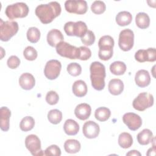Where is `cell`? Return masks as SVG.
Here are the masks:
<instances>
[{
	"label": "cell",
	"mask_w": 156,
	"mask_h": 156,
	"mask_svg": "<svg viewBox=\"0 0 156 156\" xmlns=\"http://www.w3.org/2000/svg\"><path fill=\"white\" fill-rule=\"evenodd\" d=\"M60 4L56 2H50L48 4H40L35 9V15L41 23L46 24L51 23L61 13Z\"/></svg>",
	"instance_id": "1"
},
{
	"label": "cell",
	"mask_w": 156,
	"mask_h": 156,
	"mask_svg": "<svg viewBox=\"0 0 156 156\" xmlns=\"http://www.w3.org/2000/svg\"><path fill=\"white\" fill-rule=\"evenodd\" d=\"M90 71L92 87L98 91L103 90L106 76L105 66L99 62H94L90 65Z\"/></svg>",
	"instance_id": "2"
},
{
	"label": "cell",
	"mask_w": 156,
	"mask_h": 156,
	"mask_svg": "<svg viewBox=\"0 0 156 156\" xmlns=\"http://www.w3.org/2000/svg\"><path fill=\"white\" fill-rule=\"evenodd\" d=\"M29 7L24 2H16L9 5L5 10L6 16L10 20L24 18L29 13Z\"/></svg>",
	"instance_id": "3"
},
{
	"label": "cell",
	"mask_w": 156,
	"mask_h": 156,
	"mask_svg": "<svg viewBox=\"0 0 156 156\" xmlns=\"http://www.w3.org/2000/svg\"><path fill=\"white\" fill-rule=\"evenodd\" d=\"M18 24L16 21H4L0 19V39L2 41H9L18 31Z\"/></svg>",
	"instance_id": "4"
},
{
	"label": "cell",
	"mask_w": 156,
	"mask_h": 156,
	"mask_svg": "<svg viewBox=\"0 0 156 156\" xmlns=\"http://www.w3.org/2000/svg\"><path fill=\"white\" fill-rule=\"evenodd\" d=\"M55 48L57 53L62 57L69 59H79V48L73 46L67 42L62 41Z\"/></svg>",
	"instance_id": "5"
},
{
	"label": "cell",
	"mask_w": 156,
	"mask_h": 156,
	"mask_svg": "<svg viewBox=\"0 0 156 156\" xmlns=\"http://www.w3.org/2000/svg\"><path fill=\"white\" fill-rule=\"evenodd\" d=\"M64 30L68 36H76L82 37L88 30L85 23L79 21L77 22L68 21L64 25Z\"/></svg>",
	"instance_id": "6"
},
{
	"label": "cell",
	"mask_w": 156,
	"mask_h": 156,
	"mask_svg": "<svg viewBox=\"0 0 156 156\" xmlns=\"http://www.w3.org/2000/svg\"><path fill=\"white\" fill-rule=\"evenodd\" d=\"M154 104L153 95L146 92L140 93L136 98H135L132 102L133 107L140 112L144 111L152 106Z\"/></svg>",
	"instance_id": "7"
},
{
	"label": "cell",
	"mask_w": 156,
	"mask_h": 156,
	"mask_svg": "<svg viewBox=\"0 0 156 156\" xmlns=\"http://www.w3.org/2000/svg\"><path fill=\"white\" fill-rule=\"evenodd\" d=\"M134 34L130 29L121 30L119 35L118 45L120 49L124 51H130L133 46Z\"/></svg>",
	"instance_id": "8"
},
{
	"label": "cell",
	"mask_w": 156,
	"mask_h": 156,
	"mask_svg": "<svg viewBox=\"0 0 156 156\" xmlns=\"http://www.w3.org/2000/svg\"><path fill=\"white\" fill-rule=\"evenodd\" d=\"M65 10L70 13L85 14L88 10V5L84 0H68L65 2Z\"/></svg>",
	"instance_id": "9"
},
{
	"label": "cell",
	"mask_w": 156,
	"mask_h": 156,
	"mask_svg": "<svg viewBox=\"0 0 156 156\" xmlns=\"http://www.w3.org/2000/svg\"><path fill=\"white\" fill-rule=\"evenodd\" d=\"M25 146L32 155L40 156L44 155L41 148V141L40 138L34 134L26 136L25 139Z\"/></svg>",
	"instance_id": "10"
},
{
	"label": "cell",
	"mask_w": 156,
	"mask_h": 156,
	"mask_svg": "<svg viewBox=\"0 0 156 156\" xmlns=\"http://www.w3.org/2000/svg\"><path fill=\"white\" fill-rule=\"evenodd\" d=\"M62 69L60 62L57 60H50L46 63L44 69V74L46 77L49 80L57 79L60 75Z\"/></svg>",
	"instance_id": "11"
},
{
	"label": "cell",
	"mask_w": 156,
	"mask_h": 156,
	"mask_svg": "<svg viewBox=\"0 0 156 156\" xmlns=\"http://www.w3.org/2000/svg\"><path fill=\"white\" fill-rule=\"evenodd\" d=\"M122 121L132 131L138 130L142 125L141 117L138 115L132 112L125 113L122 116Z\"/></svg>",
	"instance_id": "12"
},
{
	"label": "cell",
	"mask_w": 156,
	"mask_h": 156,
	"mask_svg": "<svg viewBox=\"0 0 156 156\" xmlns=\"http://www.w3.org/2000/svg\"><path fill=\"white\" fill-rule=\"evenodd\" d=\"M135 58L140 63L155 62L156 60V50L154 48H150L147 49H140L136 52Z\"/></svg>",
	"instance_id": "13"
},
{
	"label": "cell",
	"mask_w": 156,
	"mask_h": 156,
	"mask_svg": "<svg viewBox=\"0 0 156 156\" xmlns=\"http://www.w3.org/2000/svg\"><path fill=\"white\" fill-rule=\"evenodd\" d=\"M84 136L89 139L96 138L100 132L99 125L93 121H88L84 123L82 127Z\"/></svg>",
	"instance_id": "14"
},
{
	"label": "cell",
	"mask_w": 156,
	"mask_h": 156,
	"mask_svg": "<svg viewBox=\"0 0 156 156\" xmlns=\"http://www.w3.org/2000/svg\"><path fill=\"white\" fill-rule=\"evenodd\" d=\"M135 81L137 86L144 88L148 86L151 82V76L149 72L145 69H140L136 72Z\"/></svg>",
	"instance_id": "15"
},
{
	"label": "cell",
	"mask_w": 156,
	"mask_h": 156,
	"mask_svg": "<svg viewBox=\"0 0 156 156\" xmlns=\"http://www.w3.org/2000/svg\"><path fill=\"white\" fill-rule=\"evenodd\" d=\"M91 112L90 105L87 103H82L76 106L74 109V114L80 120L87 119Z\"/></svg>",
	"instance_id": "16"
},
{
	"label": "cell",
	"mask_w": 156,
	"mask_h": 156,
	"mask_svg": "<svg viewBox=\"0 0 156 156\" xmlns=\"http://www.w3.org/2000/svg\"><path fill=\"white\" fill-rule=\"evenodd\" d=\"M63 39L62 33L56 29L49 30L47 34L48 43L52 47H56L59 43L63 41Z\"/></svg>",
	"instance_id": "17"
},
{
	"label": "cell",
	"mask_w": 156,
	"mask_h": 156,
	"mask_svg": "<svg viewBox=\"0 0 156 156\" xmlns=\"http://www.w3.org/2000/svg\"><path fill=\"white\" fill-rule=\"evenodd\" d=\"M19 84L20 87L26 90L33 88L35 84L34 77L29 73H25L21 75L19 78Z\"/></svg>",
	"instance_id": "18"
},
{
	"label": "cell",
	"mask_w": 156,
	"mask_h": 156,
	"mask_svg": "<svg viewBox=\"0 0 156 156\" xmlns=\"http://www.w3.org/2000/svg\"><path fill=\"white\" fill-rule=\"evenodd\" d=\"M108 88L110 94L117 96L123 91L124 83L122 81L119 79H113L110 80Z\"/></svg>",
	"instance_id": "19"
},
{
	"label": "cell",
	"mask_w": 156,
	"mask_h": 156,
	"mask_svg": "<svg viewBox=\"0 0 156 156\" xmlns=\"http://www.w3.org/2000/svg\"><path fill=\"white\" fill-rule=\"evenodd\" d=\"M1 112V129L7 132L9 129V121L11 116V112L7 107H2Z\"/></svg>",
	"instance_id": "20"
},
{
	"label": "cell",
	"mask_w": 156,
	"mask_h": 156,
	"mask_svg": "<svg viewBox=\"0 0 156 156\" xmlns=\"http://www.w3.org/2000/svg\"><path fill=\"white\" fill-rule=\"evenodd\" d=\"M72 91L77 97H83L87 94V86L86 83L82 80H78L74 82L72 87Z\"/></svg>",
	"instance_id": "21"
},
{
	"label": "cell",
	"mask_w": 156,
	"mask_h": 156,
	"mask_svg": "<svg viewBox=\"0 0 156 156\" xmlns=\"http://www.w3.org/2000/svg\"><path fill=\"white\" fill-rule=\"evenodd\" d=\"M63 129L66 135H75L79 131V125L76 121L68 119L64 123Z\"/></svg>",
	"instance_id": "22"
},
{
	"label": "cell",
	"mask_w": 156,
	"mask_h": 156,
	"mask_svg": "<svg viewBox=\"0 0 156 156\" xmlns=\"http://www.w3.org/2000/svg\"><path fill=\"white\" fill-rule=\"evenodd\" d=\"M153 133L151 130L144 129L137 135V140L141 145H147L152 141Z\"/></svg>",
	"instance_id": "23"
},
{
	"label": "cell",
	"mask_w": 156,
	"mask_h": 156,
	"mask_svg": "<svg viewBox=\"0 0 156 156\" xmlns=\"http://www.w3.org/2000/svg\"><path fill=\"white\" fill-rule=\"evenodd\" d=\"M81 145L80 142L74 139L67 140L64 143V149L67 153L76 154L80 150Z\"/></svg>",
	"instance_id": "24"
},
{
	"label": "cell",
	"mask_w": 156,
	"mask_h": 156,
	"mask_svg": "<svg viewBox=\"0 0 156 156\" xmlns=\"http://www.w3.org/2000/svg\"><path fill=\"white\" fill-rule=\"evenodd\" d=\"M132 20L131 13L127 11L119 12L116 16V22L120 26L129 25Z\"/></svg>",
	"instance_id": "25"
},
{
	"label": "cell",
	"mask_w": 156,
	"mask_h": 156,
	"mask_svg": "<svg viewBox=\"0 0 156 156\" xmlns=\"http://www.w3.org/2000/svg\"><path fill=\"white\" fill-rule=\"evenodd\" d=\"M136 26L142 29L147 28L150 24V18L148 15L144 12H139L135 16Z\"/></svg>",
	"instance_id": "26"
},
{
	"label": "cell",
	"mask_w": 156,
	"mask_h": 156,
	"mask_svg": "<svg viewBox=\"0 0 156 156\" xmlns=\"http://www.w3.org/2000/svg\"><path fill=\"white\" fill-rule=\"evenodd\" d=\"M133 144L132 135L127 132H122L118 137V144L124 149L130 147Z\"/></svg>",
	"instance_id": "27"
},
{
	"label": "cell",
	"mask_w": 156,
	"mask_h": 156,
	"mask_svg": "<svg viewBox=\"0 0 156 156\" xmlns=\"http://www.w3.org/2000/svg\"><path fill=\"white\" fill-rule=\"evenodd\" d=\"M110 71L114 75H122L126 71V65L122 62L116 61L110 65Z\"/></svg>",
	"instance_id": "28"
},
{
	"label": "cell",
	"mask_w": 156,
	"mask_h": 156,
	"mask_svg": "<svg viewBox=\"0 0 156 156\" xmlns=\"http://www.w3.org/2000/svg\"><path fill=\"white\" fill-rule=\"evenodd\" d=\"M111 115V112L109 108L105 107L98 108L94 112L95 118L101 122L107 121Z\"/></svg>",
	"instance_id": "29"
},
{
	"label": "cell",
	"mask_w": 156,
	"mask_h": 156,
	"mask_svg": "<svg viewBox=\"0 0 156 156\" xmlns=\"http://www.w3.org/2000/svg\"><path fill=\"white\" fill-rule=\"evenodd\" d=\"M35 125L34 119L30 116L23 118L20 124V127L22 131L27 132L32 130Z\"/></svg>",
	"instance_id": "30"
},
{
	"label": "cell",
	"mask_w": 156,
	"mask_h": 156,
	"mask_svg": "<svg viewBox=\"0 0 156 156\" xmlns=\"http://www.w3.org/2000/svg\"><path fill=\"white\" fill-rule=\"evenodd\" d=\"M99 48V50L98 52V57L100 59L106 61L110 59L113 56V47L103 46Z\"/></svg>",
	"instance_id": "31"
},
{
	"label": "cell",
	"mask_w": 156,
	"mask_h": 156,
	"mask_svg": "<svg viewBox=\"0 0 156 156\" xmlns=\"http://www.w3.org/2000/svg\"><path fill=\"white\" fill-rule=\"evenodd\" d=\"M48 119L51 123L57 124L62 119V113L58 109L51 110L48 113Z\"/></svg>",
	"instance_id": "32"
},
{
	"label": "cell",
	"mask_w": 156,
	"mask_h": 156,
	"mask_svg": "<svg viewBox=\"0 0 156 156\" xmlns=\"http://www.w3.org/2000/svg\"><path fill=\"white\" fill-rule=\"evenodd\" d=\"M40 38V30L35 27H29L27 31V38L32 43H35L38 41Z\"/></svg>",
	"instance_id": "33"
},
{
	"label": "cell",
	"mask_w": 156,
	"mask_h": 156,
	"mask_svg": "<svg viewBox=\"0 0 156 156\" xmlns=\"http://www.w3.org/2000/svg\"><path fill=\"white\" fill-rule=\"evenodd\" d=\"M106 5L102 1H95L91 5V11L97 15H100L105 11Z\"/></svg>",
	"instance_id": "34"
},
{
	"label": "cell",
	"mask_w": 156,
	"mask_h": 156,
	"mask_svg": "<svg viewBox=\"0 0 156 156\" xmlns=\"http://www.w3.org/2000/svg\"><path fill=\"white\" fill-rule=\"evenodd\" d=\"M23 55L26 60L33 61L37 58L38 53L37 50L34 47L29 46L24 49L23 51Z\"/></svg>",
	"instance_id": "35"
},
{
	"label": "cell",
	"mask_w": 156,
	"mask_h": 156,
	"mask_svg": "<svg viewBox=\"0 0 156 156\" xmlns=\"http://www.w3.org/2000/svg\"><path fill=\"white\" fill-rule=\"evenodd\" d=\"M67 71L68 73L73 76H77L81 74L82 67L81 66L76 62L71 63L67 66Z\"/></svg>",
	"instance_id": "36"
},
{
	"label": "cell",
	"mask_w": 156,
	"mask_h": 156,
	"mask_svg": "<svg viewBox=\"0 0 156 156\" xmlns=\"http://www.w3.org/2000/svg\"><path fill=\"white\" fill-rule=\"evenodd\" d=\"M82 42L86 46H91L95 41V35L94 33L90 30H88L87 32L80 38Z\"/></svg>",
	"instance_id": "37"
},
{
	"label": "cell",
	"mask_w": 156,
	"mask_h": 156,
	"mask_svg": "<svg viewBox=\"0 0 156 156\" xmlns=\"http://www.w3.org/2000/svg\"><path fill=\"white\" fill-rule=\"evenodd\" d=\"M115 41L113 38L110 35H104L100 38L98 42L99 48L102 46H112L113 47Z\"/></svg>",
	"instance_id": "38"
},
{
	"label": "cell",
	"mask_w": 156,
	"mask_h": 156,
	"mask_svg": "<svg viewBox=\"0 0 156 156\" xmlns=\"http://www.w3.org/2000/svg\"><path fill=\"white\" fill-rule=\"evenodd\" d=\"M59 99L58 94L54 91H49L46 96V101L49 105H53L56 104Z\"/></svg>",
	"instance_id": "39"
},
{
	"label": "cell",
	"mask_w": 156,
	"mask_h": 156,
	"mask_svg": "<svg viewBox=\"0 0 156 156\" xmlns=\"http://www.w3.org/2000/svg\"><path fill=\"white\" fill-rule=\"evenodd\" d=\"M61 155V150L58 146L52 144L49 146L44 151V155L60 156Z\"/></svg>",
	"instance_id": "40"
},
{
	"label": "cell",
	"mask_w": 156,
	"mask_h": 156,
	"mask_svg": "<svg viewBox=\"0 0 156 156\" xmlns=\"http://www.w3.org/2000/svg\"><path fill=\"white\" fill-rule=\"evenodd\" d=\"M80 49V55L79 59L81 60H88L91 56V50L85 46L79 47Z\"/></svg>",
	"instance_id": "41"
},
{
	"label": "cell",
	"mask_w": 156,
	"mask_h": 156,
	"mask_svg": "<svg viewBox=\"0 0 156 156\" xmlns=\"http://www.w3.org/2000/svg\"><path fill=\"white\" fill-rule=\"evenodd\" d=\"M7 66L11 69L16 68L20 64V58L16 55L10 56L7 61Z\"/></svg>",
	"instance_id": "42"
},
{
	"label": "cell",
	"mask_w": 156,
	"mask_h": 156,
	"mask_svg": "<svg viewBox=\"0 0 156 156\" xmlns=\"http://www.w3.org/2000/svg\"><path fill=\"white\" fill-rule=\"evenodd\" d=\"M126 155H139V156H140L141 154L138 151L132 150V151H130L129 152H127L126 154Z\"/></svg>",
	"instance_id": "43"
}]
</instances>
